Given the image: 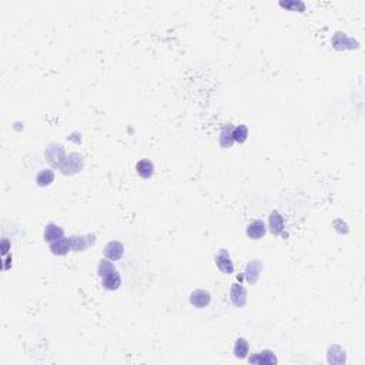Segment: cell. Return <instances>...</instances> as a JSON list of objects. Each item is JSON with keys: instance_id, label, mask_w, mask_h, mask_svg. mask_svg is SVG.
Masks as SVG:
<instances>
[{"instance_id": "1", "label": "cell", "mask_w": 365, "mask_h": 365, "mask_svg": "<svg viewBox=\"0 0 365 365\" xmlns=\"http://www.w3.org/2000/svg\"><path fill=\"white\" fill-rule=\"evenodd\" d=\"M81 168H83V156L79 153H70L69 156H66L63 163L59 167V170L64 176H73Z\"/></svg>"}, {"instance_id": "2", "label": "cell", "mask_w": 365, "mask_h": 365, "mask_svg": "<svg viewBox=\"0 0 365 365\" xmlns=\"http://www.w3.org/2000/svg\"><path fill=\"white\" fill-rule=\"evenodd\" d=\"M46 159L51 165H56V167H60V164L63 163V160L66 159V151L64 147L59 143H51L50 146L46 149Z\"/></svg>"}, {"instance_id": "3", "label": "cell", "mask_w": 365, "mask_h": 365, "mask_svg": "<svg viewBox=\"0 0 365 365\" xmlns=\"http://www.w3.org/2000/svg\"><path fill=\"white\" fill-rule=\"evenodd\" d=\"M72 243V250L76 252L84 251L88 247H91L96 243V236L94 234H87V236H72L70 237Z\"/></svg>"}, {"instance_id": "4", "label": "cell", "mask_w": 365, "mask_h": 365, "mask_svg": "<svg viewBox=\"0 0 365 365\" xmlns=\"http://www.w3.org/2000/svg\"><path fill=\"white\" fill-rule=\"evenodd\" d=\"M215 264L218 270L224 274H233L234 273V264L227 250H220V252L215 255Z\"/></svg>"}, {"instance_id": "5", "label": "cell", "mask_w": 365, "mask_h": 365, "mask_svg": "<svg viewBox=\"0 0 365 365\" xmlns=\"http://www.w3.org/2000/svg\"><path fill=\"white\" fill-rule=\"evenodd\" d=\"M332 46L337 49V50H345V49H357L358 47V41H355L351 38H348L345 33H335L334 38H332Z\"/></svg>"}, {"instance_id": "6", "label": "cell", "mask_w": 365, "mask_h": 365, "mask_svg": "<svg viewBox=\"0 0 365 365\" xmlns=\"http://www.w3.org/2000/svg\"><path fill=\"white\" fill-rule=\"evenodd\" d=\"M261 270H263V263L260 260L250 261L245 267V271H244V277L247 280V283L248 284H255L258 281V278H260Z\"/></svg>"}, {"instance_id": "7", "label": "cell", "mask_w": 365, "mask_h": 365, "mask_svg": "<svg viewBox=\"0 0 365 365\" xmlns=\"http://www.w3.org/2000/svg\"><path fill=\"white\" fill-rule=\"evenodd\" d=\"M211 302V295L205 290H196L190 294V304L196 308H205Z\"/></svg>"}, {"instance_id": "8", "label": "cell", "mask_w": 365, "mask_h": 365, "mask_svg": "<svg viewBox=\"0 0 365 365\" xmlns=\"http://www.w3.org/2000/svg\"><path fill=\"white\" fill-rule=\"evenodd\" d=\"M104 255L110 261H119L124 255V245L119 241H110L104 247Z\"/></svg>"}, {"instance_id": "9", "label": "cell", "mask_w": 365, "mask_h": 365, "mask_svg": "<svg viewBox=\"0 0 365 365\" xmlns=\"http://www.w3.org/2000/svg\"><path fill=\"white\" fill-rule=\"evenodd\" d=\"M230 298L237 308H241L247 304V291L241 284H233L230 290Z\"/></svg>"}, {"instance_id": "10", "label": "cell", "mask_w": 365, "mask_h": 365, "mask_svg": "<svg viewBox=\"0 0 365 365\" xmlns=\"http://www.w3.org/2000/svg\"><path fill=\"white\" fill-rule=\"evenodd\" d=\"M248 363L250 364H260V365H273V364H277V357L274 355L273 351H270V350H265L263 353H258L255 354V355H252L251 358H248Z\"/></svg>"}, {"instance_id": "11", "label": "cell", "mask_w": 365, "mask_h": 365, "mask_svg": "<svg viewBox=\"0 0 365 365\" xmlns=\"http://www.w3.org/2000/svg\"><path fill=\"white\" fill-rule=\"evenodd\" d=\"M265 233H267V228H265L264 221H261V220H255L247 227V236L251 240L263 239Z\"/></svg>"}, {"instance_id": "12", "label": "cell", "mask_w": 365, "mask_h": 365, "mask_svg": "<svg viewBox=\"0 0 365 365\" xmlns=\"http://www.w3.org/2000/svg\"><path fill=\"white\" fill-rule=\"evenodd\" d=\"M70 250H72L70 239L62 237V239L56 240V241L50 243V251L53 252L54 255H66Z\"/></svg>"}, {"instance_id": "13", "label": "cell", "mask_w": 365, "mask_h": 365, "mask_svg": "<svg viewBox=\"0 0 365 365\" xmlns=\"http://www.w3.org/2000/svg\"><path fill=\"white\" fill-rule=\"evenodd\" d=\"M43 237H44V241L53 243V241H56V240L64 237V230L60 226H57V224H54V223H50V224H47V226L44 227V234H43Z\"/></svg>"}, {"instance_id": "14", "label": "cell", "mask_w": 365, "mask_h": 365, "mask_svg": "<svg viewBox=\"0 0 365 365\" xmlns=\"http://www.w3.org/2000/svg\"><path fill=\"white\" fill-rule=\"evenodd\" d=\"M268 224H270V230L273 234L280 236L284 230V218L278 211H271V214L268 217Z\"/></svg>"}, {"instance_id": "15", "label": "cell", "mask_w": 365, "mask_h": 365, "mask_svg": "<svg viewBox=\"0 0 365 365\" xmlns=\"http://www.w3.org/2000/svg\"><path fill=\"white\" fill-rule=\"evenodd\" d=\"M345 351L338 347V345H332V347H329L328 348V357H327V361L329 364H335V365H340V364H344L345 363Z\"/></svg>"}, {"instance_id": "16", "label": "cell", "mask_w": 365, "mask_h": 365, "mask_svg": "<svg viewBox=\"0 0 365 365\" xmlns=\"http://www.w3.org/2000/svg\"><path fill=\"white\" fill-rule=\"evenodd\" d=\"M101 284H103V287H104L106 290L110 291L119 290L120 285H122V277H120L119 271L116 270V271H113L112 274H109V276H106L104 278H101Z\"/></svg>"}, {"instance_id": "17", "label": "cell", "mask_w": 365, "mask_h": 365, "mask_svg": "<svg viewBox=\"0 0 365 365\" xmlns=\"http://www.w3.org/2000/svg\"><path fill=\"white\" fill-rule=\"evenodd\" d=\"M136 171L143 178H150L153 176V173H154V165H153L150 160L143 159V160H140L139 163L136 164Z\"/></svg>"}, {"instance_id": "18", "label": "cell", "mask_w": 365, "mask_h": 365, "mask_svg": "<svg viewBox=\"0 0 365 365\" xmlns=\"http://www.w3.org/2000/svg\"><path fill=\"white\" fill-rule=\"evenodd\" d=\"M54 181V171L47 168V170H40L36 176V183L39 187H47Z\"/></svg>"}, {"instance_id": "19", "label": "cell", "mask_w": 365, "mask_h": 365, "mask_svg": "<svg viewBox=\"0 0 365 365\" xmlns=\"http://www.w3.org/2000/svg\"><path fill=\"white\" fill-rule=\"evenodd\" d=\"M248 351H250V345H248L247 340L239 338L236 341V344H234V355H236V358H240V360L247 358Z\"/></svg>"}, {"instance_id": "20", "label": "cell", "mask_w": 365, "mask_h": 365, "mask_svg": "<svg viewBox=\"0 0 365 365\" xmlns=\"http://www.w3.org/2000/svg\"><path fill=\"white\" fill-rule=\"evenodd\" d=\"M233 128H234V127L226 126L223 130H221V133H220V146H221L223 149L231 147L233 143H234V139H233Z\"/></svg>"}, {"instance_id": "21", "label": "cell", "mask_w": 365, "mask_h": 365, "mask_svg": "<svg viewBox=\"0 0 365 365\" xmlns=\"http://www.w3.org/2000/svg\"><path fill=\"white\" fill-rule=\"evenodd\" d=\"M113 271H116V268H114L113 263H112L110 260H101L100 264L97 267V274H99V277L104 278L106 276L112 274Z\"/></svg>"}, {"instance_id": "22", "label": "cell", "mask_w": 365, "mask_h": 365, "mask_svg": "<svg viewBox=\"0 0 365 365\" xmlns=\"http://www.w3.org/2000/svg\"><path fill=\"white\" fill-rule=\"evenodd\" d=\"M248 137V128L244 124H240V126L234 127L233 128V139L237 143H244Z\"/></svg>"}, {"instance_id": "23", "label": "cell", "mask_w": 365, "mask_h": 365, "mask_svg": "<svg viewBox=\"0 0 365 365\" xmlns=\"http://www.w3.org/2000/svg\"><path fill=\"white\" fill-rule=\"evenodd\" d=\"M280 6L281 7H285V9H290L292 12H304L305 10V4L302 1H280Z\"/></svg>"}, {"instance_id": "24", "label": "cell", "mask_w": 365, "mask_h": 365, "mask_svg": "<svg viewBox=\"0 0 365 365\" xmlns=\"http://www.w3.org/2000/svg\"><path fill=\"white\" fill-rule=\"evenodd\" d=\"M9 251V241L6 239H3V255H6Z\"/></svg>"}, {"instance_id": "25", "label": "cell", "mask_w": 365, "mask_h": 365, "mask_svg": "<svg viewBox=\"0 0 365 365\" xmlns=\"http://www.w3.org/2000/svg\"><path fill=\"white\" fill-rule=\"evenodd\" d=\"M12 261V257H9L7 260H6V263H10ZM4 270H9V264H4V267H3Z\"/></svg>"}]
</instances>
